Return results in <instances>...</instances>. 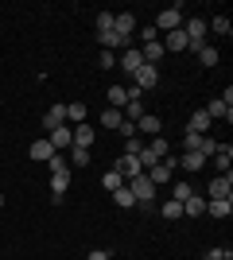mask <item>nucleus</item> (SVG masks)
I'll return each mask as SVG.
<instances>
[{
    "label": "nucleus",
    "mask_w": 233,
    "mask_h": 260,
    "mask_svg": "<svg viewBox=\"0 0 233 260\" xmlns=\"http://www.w3.org/2000/svg\"><path fill=\"white\" fill-rule=\"evenodd\" d=\"M175 167H179V159H171V155H163V159L155 163V167H148L144 171V179L152 186H167L171 183V179H175Z\"/></svg>",
    "instance_id": "f257e3e1"
},
{
    "label": "nucleus",
    "mask_w": 233,
    "mask_h": 260,
    "mask_svg": "<svg viewBox=\"0 0 233 260\" xmlns=\"http://www.w3.org/2000/svg\"><path fill=\"white\" fill-rule=\"evenodd\" d=\"M128 190H132V198H136V206H144V210H152V198H155V186L148 183L144 175H136V179H128Z\"/></svg>",
    "instance_id": "f03ea898"
},
{
    "label": "nucleus",
    "mask_w": 233,
    "mask_h": 260,
    "mask_svg": "<svg viewBox=\"0 0 233 260\" xmlns=\"http://www.w3.org/2000/svg\"><path fill=\"white\" fill-rule=\"evenodd\" d=\"M47 144H51L55 152H70V148H74V128H70V124H58L55 132H47Z\"/></svg>",
    "instance_id": "7ed1b4c3"
},
{
    "label": "nucleus",
    "mask_w": 233,
    "mask_h": 260,
    "mask_svg": "<svg viewBox=\"0 0 233 260\" xmlns=\"http://www.w3.org/2000/svg\"><path fill=\"white\" fill-rule=\"evenodd\" d=\"M113 31L121 35L124 43H132V31H136V16H132V12H113Z\"/></svg>",
    "instance_id": "20e7f679"
},
{
    "label": "nucleus",
    "mask_w": 233,
    "mask_h": 260,
    "mask_svg": "<svg viewBox=\"0 0 233 260\" xmlns=\"http://www.w3.org/2000/svg\"><path fill=\"white\" fill-rule=\"evenodd\" d=\"M155 27H163V35H167V31H179V27H183V4H171L167 12H159Z\"/></svg>",
    "instance_id": "39448f33"
},
{
    "label": "nucleus",
    "mask_w": 233,
    "mask_h": 260,
    "mask_svg": "<svg viewBox=\"0 0 233 260\" xmlns=\"http://www.w3.org/2000/svg\"><path fill=\"white\" fill-rule=\"evenodd\" d=\"M132 86H140V89H155L159 86V66H140V70H136L132 74Z\"/></svg>",
    "instance_id": "423d86ee"
},
{
    "label": "nucleus",
    "mask_w": 233,
    "mask_h": 260,
    "mask_svg": "<svg viewBox=\"0 0 233 260\" xmlns=\"http://www.w3.org/2000/svg\"><path fill=\"white\" fill-rule=\"evenodd\" d=\"M183 35H187L190 43H206V20H202V16H190V20H183Z\"/></svg>",
    "instance_id": "0eeeda50"
},
{
    "label": "nucleus",
    "mask_w": 233,
    "mask_h": 260,
    "mask_svg": "<svg viewBox=\"0 0 233 260\" xmlns=\"http://www.w3.org/2000/svg\"><path fill=\"white\" fill-rule=\"evenodd\" d=\"M70 190V171H51V202H62Z\"/></svg>",
    "instance_id": "6e6552de"
},
{
    "label": "nucleus",
    "mask_w": 233,
    "mask_h": 260,
    "mask_svg": "<svg viewBox=\"0 0 233 260\" xmlns=\"http://www.w3.org/2000/svg\"><path fill=\"white\" fill-rule=\"evenodd\" d=\"M210 113H206V109H194V113H190V120H187V132H194V136H206V132H210Z\"/></svg>",
    "instance_id": "1a4fd4ad"
},
{
    "label": "nucleus",
    "mask_w": 233,
    "mask_h": 260,
    "mask_svg": "<svg viewBox=\"0 0 233 260\" xmlns=\"http://www.w3.org/2000/svg\"><path fill=\"white\" fill-rule=\"evenodd\" d=\"M113 171H121L124 183H128V179H136V175H144V167H140V159H136V155H121V159L113 163Z\"/></svg>",
    "instance_id": "9d476101"
},
{
    "label": "nucleus",
    "mask_w": 233,
    "mask_h": 260,
    "mask_svg": "<svg viewBox=\"0 0 233 260\" xmlns=\"http://www.w3.org/2000/svg\"><path fill=\"white\" fill-rule=\"evenodd\" d=\"M210 198H233V171L210 179Z\"/></svg>",
    "instance_id": "9b49d317"
},
{
    "label": "nucleus",
    "mask_w": 233,
    "mask_h": 260,
    "mask_svg": "<svg viewBox=\"0 0 233 260\" xmlns=\"http://www.w3.org/2000/svg\"><path fill=\"white\" fill-rule=\"evenodd\" d=\"M206 214L218 217V221H225V217L233 214V198H206Z\"/></svg>",
    "instance_id": "f8f14e48"
},
{
    "label": "nucleus",
    "mask_w": 233,
    "mask_h": 260,
    "mask_svg": "<svg viewBox=\"0 0 233 260\" xmlns=\"http://www.w3.org/2000/svg\"><path fill=\"white\" fill-rule=\"evenodd\" d=\"M58 124H66V105H51V109L43 113V128H47V132H55Z\"/></svg>",
    "instance_id": "ddd939ff"
},
{
    "label": "nucleus",
    "mask_w": 233,
    "mask_h": 260,
    "mask_svg": "<svg viewBox=\"0 0 233 260\" xmlns=\"http://www.w3.org/2000/svg\"><path fill=\"white\" fill-rule=\"evenodd\" d=\"M27 155H31L35 163H51V155H55V148L47 144V136H39V140H35L31 148H27Z\"/></svg>",
    "instance_id": "4468645a"
},
{
    "label": "nucleus",
    "mask_w": 233,
    "mask_h": 260,
    "mask_svg": "<svg viewBox=\"0 0 233 260\" xmlns=\"http://www.w3.org/2000/svg\"><path fill=\"white\" fill-rule=\"evenodd\" d=\"M187 47H190V39H187V35H183V27H179V31H167L163 35V51H187Z\"/></svg>",
    "instance_id": "2eb2a0df"
},
{
    "label": "nucleus",
    "mask_w": 233,
    "mask_h": 260,
    "mask_svg": "<svg viewBox=\"0 0 233 260\" xmlns=\"http://www.w3.org/2000/svg\"><path fill=\"white\" fill-rule=\"evenodd\" d=\"M121 66L128 70V74H136V70L144 66V54H140V47H128V51L121 54Z\"/></svg>",
    "instance_id": "dca6fc26"
},
{
    "label": "nucleus",
    "mask_w": 233,
    "mask_h": 260,
    "mask_svg": "<svg viewBox=\"0 0 233 260\" xmlns=\"http://www.w3.org/2000/svg\"><path fill=\"white\" fill-rule=\"evenodd\" d=\"M93 140H97L93 124H74V148H89Z\"/></svg>",
    "instance_id": "f3484780"
},
{
    "label": "nucleus",
    "mask_w": 233,
    "mask_h": 260,
    "mask_svg": "<svg viewBox=\"0 0 233 260\" xmlns=\"http://www.w3.org/2000/svg\"><path fill=\"white\" fill-rule=\"evenodd\" d=\"M159 128H163V120L155 117V113H144V117L136 120V132H144V136H155Z\"/></svg>",
    "instance_id": "a211bd4d"
},
{
    "label": "nucleus",
    "mask_w": 233,
    "mask_h": 260,
    "mask_svg": "<svg viewBox=\"0 0 233 260\" xmlns=\"http://www.w3.org/2000/svg\"><path fill=\"white\" fill-rule=\"evenodd\" d=\"M206 113H210V120H233V109L225 105L222 98H214L210 105H206Z\"/></svg>",
    "instance_id": "6ab92c4d"
},
{
    "label": "nucleus",
    "mask_w": 233,
    "mask_h": 260,
    "mask_svg": "<svg viewBox=\"0 0 233 260\" xmlns=\"http://www.w3.org/2000/svg\"><path fill=\"white\" fill-rule=\"evenodd\" d=\"M229 159H233V148H229V144H222V148H218V152H214L210 155V163H214V167H218V171H229Z\"/></svg>",
    "instance_id": "aec40b11"
},
{
    "label": "nucleus",
    "mask_w": 233,
    "mask_h": 260,
    "mask_svg": "<svg viewBox=\"0 0 233 260\" xmlns=\"http://www.w3.org/2000/svg\"><path fill=\"white\" fill-rule=\"evenodd\" d=\"M179 167H183V171H202V167H206V159H202L198 152H183V159H179Z\"/></svg>",
    "instance_id": "412c9836"
},
{
    "label": "nucleus",
    "mask_w": 233,
    "mask_h": 260,
    "mask_svg": "<svg viewBox=\"0 0 233 260\" xmlns=\"http://www.w3.org/2000/svg\"><path fill=\"white\" fill-rule=\"evenodd\" d=\"M140 54H144L148 66H159V58H163V43H144V47H140Z\"/></svg>",
    "instance_id": "4be33fe9"
},
{
    "label": "nucleus",
    "mask_w": 233,
    "mask_h": 260,
    "mask_svg": "<svg viewBox=\"0 0 233 260\" xmlns=\"http://www.w3.org/2000/svg\"><path fill=\"white\" fill-rule=\"evenodd\" d=\"M105 101H109V109H124V105H128V93H124V86H109Z\"/></svg>",
    "instance_id": "5701e85b"
},
{
    "label": "nucleus",
    "mask_w": 233,
    "mask_h": 260,
    "mask_svg": "<svg viewBox=\"0 0 233 260\" xmlns=\"http://www.w3.org/2000/svg\"><path fill=\"white\" fill-rule=\"evenodd\" d=\"M183 214H187V217H202V214H206V198H194V194H190L187 202H183Z\"/></svg>",
    "instance_id": "b1692460"
},
{
    "label": "nucleus",
    "mask_w": 233,
    "mask_h": 260,
    "mask_svg": "<svg viewBox=\"0 0 233 260\" xmlns=\"http://www.w3.org/2000/svg\"><path fill=\"white\" fill-rule=\"evenodd\" d=\"M206 31L229 35V31H233V23H229V16H214V20H206Z\"/></svg>",
    "instance_id": "393cba45"
},
{
    "label": "nucleus",
    "mask_w": 233,
    "mask_h": 260,
    "mask_svg": "<svg viewBox=\"0 0 233 260\" xmlns=\"http://www.w3.org/2000/svg\"><path fill=\"white\" fill-rule=\"evenodd\" d=\"M198 62L210 70V66H218V47H210V43H202L198 47Z\"/></svg>",
    "instance_id": "a878e982"
},
{
    "label": "nucleus",
    "mask_w": 233,
    "mask_h": 260,
    "mask_svg": "<svg viewBox=\"0 0 233 260\" xmlns=\"http://www.w3.org/2000/svg\"><path fill=\"white\" fill-rule=\"evenodd\" d=\"M86 113H89V109L82 105V101H70V105H66V120H74V124H86Z\"/></svg>",
    "instance_id": "bb28decb"
},
{
    "label": "nucleus",
    "mask_w": 233,
    "mask_h": 260,
    "mask_svg": "<svg viewBox=\"0 0 233 260\" xmlns=\"http://www.w3.org/2000/svg\"><path fill=\"white\" fill-rule=\"evenodd\" d=\"M121 120H124L121 109H105L101 113V128H121Z\"/></svg>",
    "instance_id": "cd10ccee"
},
{
    "label": "nucleus",
    "mask_w": 233,
    "mask_h": 260,
    "mask_svg": "<svg viewBox=\"0 0 233 260\" xmlns=\"http://www.w3.org/2000/svg\"><path fill=\"white\" fill-rule=\"evenodd\" d=\"M113 202H117L121 210H132V206H136V198H132V190H128V186H121V190H113Z\"/></svg>",
    "instance_id": "c85d7f7f"
},
{
    "label": "nucleus",
    "mask_w": 233,
    "mask_h": 260,
    "mask_svg": "<svg viewBox=\"0 0 233 260\" xmlns=\"http://www.w3.org/2000/svg\"><path fill=\"white\" fill-rule=\"evenodd\" d=\"M101 35V51H117V47H124V39L117 31H97Z\"/></svg>",
    "instance_id": "c756f323"
},
{
    "label": "nucleus",
    "mask_w": 233,
    "mask_h": 260,
    "mask_svg": "<svg viewBox=\"0 0 233 260\" xmlns=\"http://www.w3.org/2000/svg\"><path fill=\"white\" fill-rule=\"evenodd\" d=\"M101 186H105V190H109V194H113V190H121V186H124V175H121V171H105V179H101Z\"/></svg>",
    "instance_id": "7c9ffc66"
},
{
    "label": "nucleus",
    "mask_w": 233,
    "mask_h": 260,
    "mask_svg": "<svg viewBox=\"0 0 233 260\" xmlns=\"http://www.w3.org/2000/svg\"><path fill=\"white\" fill-rule=\"evenodd\" d=\"M163 217H167V221H179V217H183V202H175V198H163Z\"/></svg>",
    "instance_id": "2f4dec72"
},
{
    "label": "nucleus",
    "mask_w": 233,
    "mask_h": 260,
    "mask_svg": "<svg viewBox=\"0 0 233 260\" xmlns=\"http://www.w3.org/2000/svg\"><path fill=\"white\" fill-rule=\"evenodd\" d=\"M121 113H124V120H132V124H136V120L144 117V105H140V101H128V105H124Z\"/></svg>",
    "instance_id": "473e14b6"
},
{
    "label": "nucleus",
    "mask_w": 233,
    "mask_h": 260,
    "mask_svg": "<svg viewBox=\"0 0 233 260\" xmlns=\"http://www.w3.org/2000/svg\"><path fill=\"white\" fill-rule=\"evenodd\" d=\"M190 194H194V186H190V183H175V186H171V198H175V202H187Z\"/></svg>",
    "instance_id": "72a5a7b5"
},
{
    "label": "nucleus",
    "mask_w": 233,
    "mask_h": 260,
    "mask_svg": "<svg viewBox=\"0 0 233 260\" xmlns=\"http://www.w3.org/2000/svg\"><path fill=\"white\" fill-rule=\"evenodd\" d=\"M70 163H74V167H86L89 163V148H70Z\"/></svg>",
    "instance_id": "f704fd0d"
},
{
    "label": "nucleus",
    "mask_w": 233,
    "mask_h": 260,
    "mask_svg": "<svg viewBox=\"0 0 233 260\" xmlns=\"http://www.w3.org/2000/svg\"><path fill=\"white\" fill-rule=\"evenodd\" d=\"M136 159H140V167H144V171H148V167H155V163H159V155H155L152 148H148V144H144V152L136 155Z\"/></svg>",
    "instance_id": "c9c22d12"
},
{
    "label": "nucleus",
    "mask_w": 233,
    "mask_h": 260,
    "mask_svg": "<svg viewBox=\"0 0 233 260\" xmlns=\"http://www.w3.org/2000/svg\"><path fill=\"white\" fill-rule=\"evenodd\" d=\"M140 152H144V140H140V136L124 140V155H140Z\"/></svg>",
    "instance_id": "e433bc0d"
},
{
    "label": "nucleus",
    "mask_w": 233,
    "mask_h": 260,
    "mask_svg": "<svg viewBox=\"0 0 233 260\" xmlns=\"http://www.w3.org/2000/svg\"><path fill=\"white\" fill-rule=\"evenodd\" d=\"M97 31H113V12H97Z\"/></svg>",
    "instance_id": "4c0bfd02"
},
{
    "label": "nucleus",
    "mask_w": 233,
    "mask_h": 260,
    "mask_svg": "<svg viewBox=\"0 0 233 260\" xmlns=\"http://www.w3.org/2000/svg\"><path fill=\"white\" fill-rule=\"evenodd\" d=\"M148 148H152V152L159 155V159L167 155V140H163V136H152V144H148Z\"/></svg>",
    "instance_id": "58836bf2"
},
{
    "label": "nucleus",
    "mask_w": 233,
    "mask_h": 260,
    "mask_svg": "<svg viewBox=\"0 0 233 260\" xmlns=\"http://www.w3.org/2000/svg\"><path fill=\"white\" fill-rule=\"evenodd\" d=\"M117 132H121L124 140H132V136H140V132H136V124H132V120H121V128H117Z\"/></svg>",
    "instance_id": "ea45409f"
},
{
    "label": "nucleus",
    "mask_w": 233,
    "mask_h": 260,
    "mask_svg": "<svg viewBox=\"0 0 233 260\" xmlns=\"http://www.w3.org/2000/svg\"><path fill=\"white\" fill-rule=\"evenodd\" d=\"M97 62H101V70H109V66L117 62V58H113V51H101V58H97Z\"/></svg>",
    "instance_id": "a19ab883"
},
{
    "label": "nucleus",
    "mask_w": 233,
    "mask_h": 260,
    "mask_svg": "<svg viewBox=\"0 0 233 260\" xmlns=\"http://www.w3.org/2000/svg\"><path fill=\"white\" fill-rule=\"evenodd\" d=\"M140 39H144V43H155V27H140Z\"/></svg>",
    "instance_id": "79ce46f5"
},
{
    "label": "nucleus",
    "mask_w": 233,
    "mask_h": 260,
    "mask_svg": "<svg viewBox=\"0 0 233 260\" xmlns=\"http://www.w3.org/2000/svg\"><path fill=\"white\" fill-rule=\"evenodd\" d=\"M86 260H113V256H109V252H105V249H93V252H89Z\"/></svg>",
    "instance_id": "37998d69"
},
{
    "label": "nucleus",
    "mask_w": 233,
    "mask_h": 260,
    "mask_svg": "<svg viewBox=\"0 0 233 260\" xmlns=\"http://www.w3.org/2000/svg\"><path fill=\"white\" fill-rule=\"evenodd\" d=\"M225 252H229V249H210V252H206V256H202V260H222Z\"/></svg>",
    "instance_id": "c03bdc74"
},
{
    "label": "nucleus",
    "mask_w": 233,
    "mask_h": 260,
    "mask_svg": "<svg viewBox=\"0 0 233 260\" xmlns=\"http://www.w3.org/2000/svg\"><path fill=\"white\" fill-rule=\"evenodd\" d=\"M0 210H4V190H0Z\"/></svg>",
    "instance_id": "a18cd8bd"
},
{
    "label": "nucleus",
    "mask_w": 233,
    "mask_h": 260,
    "mask_svg": "<svg viewBox=\"0 0 233 260\" xmlns=\"http://www.w3.org/2000/svg\"><path fill=\"white\" fill-rule=\"evenodd\" d=\"M222 260H233V252H225V256H222Z\"/></svg>",
    "instance_id": "49530a36"
}]
</instances>
